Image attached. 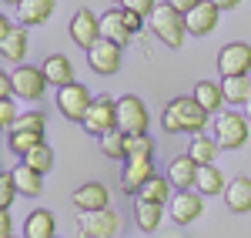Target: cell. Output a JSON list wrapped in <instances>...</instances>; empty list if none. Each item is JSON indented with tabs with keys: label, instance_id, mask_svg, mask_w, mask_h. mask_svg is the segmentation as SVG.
I'll list each match as a JSON object with an SVG mask.
<instances>
[{
	"label": "cell",
	"instance_id": "cell-1",
	"mask_svg": "<svg viewBox=\"0 0 251 238\" xmlns=\"http://www.w3.org/2000/svg\"><path fill=\"white\" fill-rule=\"evenodd\" d=\"M208 111L198 104L194 98H174L168 107H164V114H161V128L168 131V134H201L204 128H208Z\"/></svg>",
	"mask_w": 251,
	"mask_h": 238
},
{
	"label": "cell",
	"instance_id": "cell-2",
	"mask_svg": "<svg viewBox=\"0 0 251 238\" xmlns=\"http://www.w3.org/2000/svg\"><path fill=\"white\" fill-rule=\"evenodd\" d=\"M151 30L161 37V44H164V47H174V51L184 44V37H188L184 14H177L168 0H164V3H157V10L151 14Z\"/></svg>",
	"mask_w": 251,
	"mask_h": 238
},
{
	"label": "cell",
	"instance_id": "cell-3",
	"mask_svg": "<svg viewBox=\"0 0 251 238\" xmlns=\"http://www.w3.org/2000/svg\"><path fill=\"white\" fill-rule=\"evenodd\" d=\"M248 118L245 114H234V111H228V114H218L214 118V141L221 144V151H238V148H245L248 144Z\"/></svg>",
	"mask_w": 251,
	"mask_h": 238
},
{
	"label": "cell",
	"instance_id": "cell-4",
	"mask_svg": "<svg viewBox=\"0 0 251 238\" xmlns=\"http://www.w3.org/2000/svg\"><path fill=\"white\" fill-rule=\"evenodd\" d=\"M117 232H121V215L114 208L77 212V235L80 238H114Z\"/></svg>",
	"mask_w": 251,
	"mask_h": 238
},
{
	"label": "cell",
	"instance_id": "cell-5",
	"mask_svg": "<svg viewBox=\"0 0 251 238\" xmlns=\"http://www.w3.org/2000/svg\"><path fill=\"white\" fill-rule=\"evenodd\" d=\"M148 124H151V111L137 94H124L117 101V128L124 134H148Z\"/></svg>",
	"mask_w": 251,
	"mask_h": 238
},
{
	"label": "cell",
	"instance_id": "cell-6",
	"mask_svg": "<svg viewBox=\"0 0 251 238\" xmlns=\"http://www.w3.org/2000/svg\"><path fill=\"white\" fill-rule=\"evenodd\" d=\"M84 131L87 134H97V138H104L107 131H114L117 128V101L111 94H97L94 104H91V111L84 114Z\"/></svg>",
	"mask_w": 251,
	"mask_h": 238
},
{
	"label": "cell",
	"instance_id": "cell-7",
	"mask_svg": "<svg viewBox=\"0 0 251 238\" xmlns=\"http://www.w3.org/2000/svg\"><path fill=\"white\" fill-rule=\"evenodd\" d=\"M218 74L225 78H251V44L245 40H234L225 44L221 54H218Z\"/></svg>",
	"mask_w": 251,
	"mask_h": 238
},
{
	"label": "cell",
	"instance_id": "cell-8",
	"mask_svg": "<svg viewBox=\"0 0 251 238\" xmlns=\"http://www.w3.org/2000/svg\"><path fill=\"white\" fill-rule=\"evenodd\" d=\"M91 104H94V98H91V91L80 80H74V84H67V87L57 91V111L67 121H84V114L91 111Z\"/></svg>",
	"mask_w": 251,
	"mask_h": 238
},
{
	"label": "cell",
	"instance_id": "cell-9",
	"mask_svg": "<svg viewBox=\"0 0 251 238\" xmlns=\"http://www.w3.org/2000/svg\"><path fill=\"white\" fill-rule=\"evenodd\" d=\"M121 57H124V47H117V44H111V40H104V37L87 51V64H91V71L100 74V78L117 74L121 71Z\"/></svg>",
	"mask_w": 251,
	"mask_h": 238
},
{
	"label": "cell",
	"instance_id": "cell-10",
	"mask_svg": "<svg viewBox=\"0 0 251 238\" xmlns=\"http://www.w3.org/2000/svg\"><path fill=\"white\" fill-rule=\"evenodd\" d=\"M10 78H14V94H17V98H24V101H37L40 94L47 91V74H44V67L20 64Z\"/></svg>",
	"mask_w": 251,
	"mask_h": 238
},
{
	"label": "cell",
	"instance_id": "cell-11",
	"mask_svg": "<svg viewBox=\"0 0 251 238\" xmlns=\"http://www.w3.org/2000/svg\"><path fill=\"white\" fill-rule=\"evenodd\" d=\"M168 212H171L174 225H181V228H184V225H194V221L204 215V195H198L194 188L191 191H177L171 198V208H168Z\"/></svg>",
	"mask_w": 251,
	"mask_h": 238
},
{
	"label": "cell",
	"instance_id": "cell-12",
	"mask_svg": "<svg viewBox=\"0 0 251 238\" xmlns=\"http://www.w3.org/2000/svg\"><path fill=\"white\" fill-rule=\"evenodd\" d=\"M104 37L100 34V17H94V10H77L74 14V20H71V40L77 44V47H84V51H91L97 40Z\"/></svg>",
	"mask_w": 251,
	"mask_h": 238
},
{
	"label": "cell",
	"instance_id": "cell-13",
	"mask_svg": "<svg viewBox=\"0 0 251 238\" xmlns=\"http://www.w3.org/2000/svg\"><path fill=\"white\" fill-rule=\"evenodd\" d=\"M71 201L77 212H100V208H111V191L100 181H84L80 188H74Z\"/></svg>",
	"mask_w": 251,
	"mask_h": 238
},
{
	"label": "cell",
	"instance_id": "cell-14",
	"mask_svg": "<svg viewBox=\"0 0 251 238\" xmlns=\"http://www.w3.org/2000/svg\"><path fill=\"white\" fill-rule=\"evenodd\" d=\"M154 178V158H131L124 161V181H121V191L124 195H134Z\"/></svg>",
	"mask_w": 251,
	"mask_h": 238
},
{
	"label": "cell",
	"instance_id": "cell-15",
	"mask_svg": "<svg viewBox=\"0 0 251 238\" xmlns=\"http://www.w3.org/2000/svg\"><path fill=\"white\" fill-rule=\"evenodd\" d=\"M218 20H221V10L214 7L211 0H204V3H198L191 14H184V24H188V34L194 37H208L214 27H218Z\"/></svg>",
	"mask_w": 251,
	"mask_h": 238
},
{
	"label": "cell",
	"instance_id": "cell-16",
	"mask_svg": "<svg viewBox=\"0 0 251 238\" xmlns=\"http://www.w3.org/2000/svg\"><path fill=\"white\" fill-rule=\"evenodd\" d=\"M198 171H201V164L191 161L188 155H181V158H174L168 164V181H171L177 191H191L194 185H198Z\"/></svg>",
	"mask_w": 251,
	"mask_h": 238
},
{
	"label": "cell",
	"instance_id": "cell-17",
	"mask_svg": "<svg viewBox=\"0 0 251 238\" xmlns=\"http://www.w3.org/2000/svg\"><path fill=\"white\" fill-rule=\"evenodd\" d=\"M100 34H104V40H111L117 47H127L131 37H134V34L127 30V24H124V10H121V7L100 14Z\"/></svg>",
	"mask_w": 251,
	"mask_h": 238
},
{
	"label": "cell",
	"instance_id": "cell-18",
	"mask_svg": "<svg viewBox=\"0 0 251 238\" xmlns=\"http://www.w3.org/2000/svg\"><path fill=\"white\" fill-rule=\"evenodd\" d=\"M225 205H228V212L234 215H245L251 212V178H231L228 181V188H225Z\"/></svg>",
	"mask_w": 251,
	"mask_h": 238
},
{
	"label": "cell",
	"instance_id": "cell-19",
	"mask_svg": "<svg viewBox=\"0 0 251 238\" xmlns=\"http://www.w3.org/2000/svg\"><path fill=\"white\" fill-rule=\"evenodd\" d=\"M44 74H47V84H54V87H67V84H74V64L64 57V54H50V57L44 60Z\"/></svg>",
	"mask_w": 251,
	"mask_h": 238
},
{
	"label": "cell",
	"instance_id": "cell-20",
	"mask_svg": "<svg viewBox=\"0 0 251 238\" xmlns=\"http://www.w3.org/2000/svg\"><path fill=\"white\" fill-rule=\"evenodd\" d=\"M57 235V221L47 208H37L30 212L27 221H24V238H54Z\"/></svg>",
	"mask_w": 251,
	"mask_h": 238
},
{
	"label": "cell",
	"instance_id": "cell-21",
	"mask_svg": "<svg viewBox=\"0 0 251 238\" xmlns=\"http://www.w3.org/2000/svg\"><path fill=\"white\" fill-rule=\"evenodd\" d=\"M54 14V0H24L17 7V20L24 27H37V24H47Z\"/></svg>",
	"mask_w": 251,
	"mask_h": 238
},
{
	"label": "cell",
	"instance_id": "cell-22",
	"mask_svg": "<svg viewBox=\"0 0 251 238\" xmlns=\"http://www.w3.org/2000/svg\"><path fill=\"white\" fill-rule=\"evenodd\" d=\"M191 98L198 101L208 114H218V111L225 107V91H221V84H214V80H198Z\"/></svg>",
	"mask_w": 251,
	"mask_h": 238
},
{
	"label": "cell",
	"instance_id": "cell-23",
	"mask_svg": "<svg viewBox=\"0 0 251 238\" xmlns=\"http://www.w3.org/2000/svg\"><path fill=\"white\" fill-rule=\"evenodd\" d=\"M0 57L14 60V64H20L27 57V30L24 27H14L7 37H0Z\"/></svg>",
	"mask_w": 251,
	"mask_h": 238
},
{
	"label": "cell",
	"instance_id": "cell-24",
	"mask_svg": "<svg viewBox=\"0 0 251 238\" xmlns=\"http://www.w3.org/2000/svg\"><path fill=\"white\" fill-rule=\"evenodd\" d=\"M171 181L168 175H154L141 191H137V201H151V205H171Z\"/></svg>",
	"mask_w": 251,
	"mask_h": 238
},
{
	"label": "cell",
	"instance_id": "cell-25",
	"mask_svg": "<svg viewBox=\"0 0 251 238\" xmlns=\"http://www.w3.org/2000/svg\"><path fill=\"white\" fill-rule=\"evenodd\" d=\"M14 181H17V191L24 198H37L40 191H44V175L34 171V168H27V164L14 168Z\"/></svg>",
	"mask_w": 251,
	"mask_h": 238
},
{
	"label": "cell",
	"instance_id": "cell-26",
	"mask_svg": "<svg viewBox=\"0 0 251 238\" xmlns=\"http://www.w3.org/2000/svg\"><path fill=\"white\" fill-rule=\"evenodd\" d=\"M198 195H225V188H228V181L225 175L218 171V164H201V171H198Z\"/></svg>",
	"mask_w": 251,
	"mask_h": 238
},
{
	"label": "cell",
	"instance_id": "cell-27",
	"mask_svg": "<svg viewBox=\"0 0 251 238\" xmlns=\"http://www.w3.org/2000/svg\"><path fill=\"white\" fill-rule=\"evenodd\" d=\"M218 151H221V144L214 138H208V134H194L191 144H188V158L198 161V164H214Z\"/></svg>",
	"mask_w": 251,
	"mask_h": 238
},
{
	"label": "cell",
	"instance_id": "cell-28",
	"mask_svg": "<svg viewBox=\"0 0 251 238\" xmlns=\"http://www.w3.org/2000/svg\"><path fill=\"white\" fill-rule=\"evenodd\" d=\"M164 218V205H151V201H134V225L141 232H157V225Z\"/></svg>",
	"mask_w": 251,
	"mask_h": 238
},
{
	"label": "cell",
	"instance_id": "cell-29",
	"mask_svg": "<svg viewBox=\"0 0 251 238\" xmlns=\"http://www.w3.org/2000/svg\"><path fill=\"white\" fill-rule=\"evenodd\" d=\"M221 91H225V104H241L245 107L251 94V78H225Z\"/></svg>",
	"mask_w": 251,
	"mask_h": 238
},
{
	"label": "cell",
	"instance_id": "cell-30",
	"mask_svg": "<svg viewBox=\"0 0 251 238\" xmlns=\"http://www.w3.org/2000/svg\"><path fill=\"white\" fill-rule=\"evenodd\" d=\"M44 144V134H30V131H14V134H7V148L14 151V155H30L34 148Z\"/></svg>",
	"mask_w": 251,
	"mask_h": 238
},
{
	"label": "cell",
	"instance_id": "cell-31",
	"mask_svg": "<svg viewBox=\"0 0 251 238\" xmlns=\"http://www.w3.org/2000/svg\"><path fill=\"white\" fill-rule=\"evenodd\" d=\"M131 158H154V138L151 134H127L124 161H131Z\"/></svg>",
	"mask_w": 251,
	"mask_h": 238
},
{
	"label": "cell",
	"instance_id": "cell-32",
	"mask_svg": "<svg viewBox=\"0 0 251 238\" xmlns=\"http://www.w3.org/2000/svg\"><path fill=\"white\" fill-rule=\"evenodd\" d=\"M20 164H27V168L40 171V175H47V171L54 168V151H50L47 144H40V148H34L30 155H24V158H20Z\"/></svg>",
	"mask_w": 251,
	"mask_h": 238
},
{
	"label": "cell",
	"instance_id": "cell-33",
	"mask_svg": "<svg viewBox=\"0 0 251 238\" xmlns=\"http://www.w3.org/2000/svg\"><path fill=\"white\" fill-rule=\"evenodd\" d=\"M124 148H127V134H124L121 128L107 131V134L100 138V151H104L107 158H114V161H121V158H124Z\"/></svg>",
	"mask_w": 251,
	"mask_h": 238
},
{
	"label": "cell",
	"instance_id": "cell-34",
	"mask_svg": "<svg viewBox=\"0 0 251 238\" xmlns=\"http://www.w3.org/2000/svg\"><path fill=\"white\" fill-rule=\"evenodd\" d=\"M44 128H47V121L40 111H27V114H20L17 124H14V131H30V134H44ZM10 131V134H14Z\"/></svg>",
	"mask_w": 251,
	"mask_h": 238
},
{
	"label": "cell",
	"instance_id": "cell-35",
	"mask_svg": "<svg viewBox=\"0 0 251 238\" xmlns=\"http://www.w3.org/2000/svg\"><path fill=\"white\" fill-rule=\"evenodd\" d=\"M14 195H20L17 181H14V171H3V175H0V212H10Z\"/></svg>",
	"mask_w": 251,
	"mask_h": 238
},
{
	"label": "cell",
	"instance_id": "cell-36",
	"mask_svg": "<svg viewBox=\"0 0 251 238\" xmlns=\"http://www.w3.org/2000/svg\"><path fill=\"white\" fill-rule=\"evenodd\" d=\"M121 7L131 10V14H137V17L151 20V14L157 10V0H121Z\"/></svg>",
	"mask_w": 251,
	"mask_h": 238
},
{
	"label": "cell",
	"instance_id": "cell-37",
	"mask_svg": "<svg viewBox=\"0 0 251 238\" xmlns=\"http://www.w3.org/2000/svg\"><path fill=\"white\" fill-rule=\"evenodd\" d=\"M17 118H20V114H17V107H14V101H0V128H3L7 134L14 131Z\"/></svg>",
	"mask_w": 251,
	"mask_h": 238
},
{
	"label": "cell",
	"instance_id": "cell-38",
	"mask_svg": "<svg viewBox=\"0 0 251 238\" xmlns=\"http://www.w3.org/2000/svg\"><path fill=\"white\" fill-rule=\"evenodd\" d=\"M0 101H14V78L0 74Z\"/></svg>",
	"mask_w": 251,
	"mask_h": 238
},
{
	"label": "cell",
	"instance_id": "cell-39",
	"mask_svg": "<svg viewBox=\"0 0 251 238\" xmlns=\"http://www.w3.org/2000/svg\"><path fill=\"white\" fill-rule=\"evenodd\" d=\"M121 10H124V7H121ZM124 24H127V30H131V34H141L144 17H137V14H131V10H124Z\"/></svg>",
	"mask_w": 251,
	"mask_h": 238
},
{
	"label": "cell",
	"instance_id": "cell-40",
	"mask_svg": "<svg viewBox=\"0 0 251 238\" xmlns=\"http://www.w3.org/2000/svg\"><path fill=\"white\" fill-rule=\"evenodd\" d=\"M168 3H171L177 14H191L194 7H198V3H204V0H168Z\"/></svg>",
	"mask_w": 251,
	"mask_h": 238
},
{
	"label": "cell",
	"instance_id": "cell-41",
	"mask_svg": "<svg viewBox=\"0 0 251 238\" xmlns=\"http://www.w3.org/2000/svg\"><path fill=\"white\" fill-rule=\"evenodd\" d=\"M0 238H14V221H10V212H0Z\"/></svg>",
	"mask_w": 251,
	"mask_h": 238
},
{
	"label": "cell",
	"instance_id": "cell-42",
	"mask_svg": "<svg viewBox=\"0 0 251 238\" xmlns=\"http://www.w3.org/2000/svg\"><path fill=\"white\" fill-rule=\"evenodd\" d=\"M211 3L218 7V10H234V7H238L241 0H211Z\"/></svg>",
	"mask_w": 251,
	"mask_h": 238
},
{
	"label": "cell",
	"instance_id": "cell-43",
	"mask_svg": "<svg viewBox=\"0 0 251 238\" xmlns=\"http://www.w3.org/2000/svg\"><path fill=\"white\" fill-rule=\"evenodd\" d=\"M10 30H14V24H10V20H7V17H0V37H7Z\"/></svg>",
	"mask_w": 251,
	"mask_h": 238
},
{
	"label": "cell",
	"instance_id": "cell-44",
	"mask_svg": "<svg viewBox=\"0 0 251 238\" xmlns=\"http://www.w3.org/2000/svg\"><path fill=\"white\" fill-rule=\"evenodd\" d=\"M3 3H7V7H14V10H17L20 3H24V0H3Z\"/></svg>",
	"mask_w": 251,
	"mask_h": 238
},
{
	"label": "cell",
	"instance_id": "cell-45",
	"mask_svg": "<svg viewBox=\"0 0 251 238\" xmlns=\"http://www.w3.org/2000/svg\"><path fill=\"white\" fill-rule=\"evenodd\" d=\"M245 118L251 121V94H248V104H245Z\"/></svg>",
	"mask_w": 251,
	"mask_h": 238
}]
</instances>
